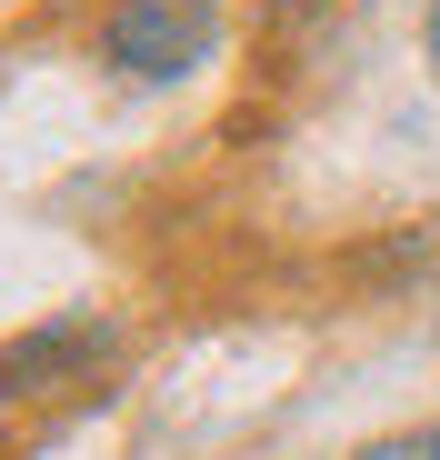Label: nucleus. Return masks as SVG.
Masks as SVG:
<instances>
[{
  "label": "nucleus",
  "mask_w": 440,
  "mask_h": 460,
  "mask_svg": "<svg viewBox=\"0 0 440 460\" xmlns=\"http://www.w3.org/2000/svg\"><path fill=\"white\" fill-rule=\"evenodd\" d=\"M220 40V0H120L101 50L130 70V81H180V70H200Z\"/></svg>",
  "instance_id": "obj_1"
},
{
  "label": "nucleus",
  "mask_w": 440,
  "mask_h": 460,
  "mask_svg": "<svg viewBox=\"0 0 440 460\" xmlns=\"http://www.w3.org/2000/svg\"><path fill=\"white\" fill-rule=\"evenodd\" d=\"M430 81H440V0H430Z\"/></svg>",
  "instance_id": "obj_4"
},
{
  "label": "nucleus",
  "mask_w": 440,
  "mask_h": 460,
  "mask_svg": "<svg viewBox=\"0 0 440 460\" xmlns=\"http://www.w3.org/2000/svg\"><path fill=\"white\" fill-rule=\"evenodd\" d=\"M350 460H440V420H420V430H391V440H360Z\"/></svg>",
  "instance_id": "obj_3"
},
{
  "label": "nucleus",
  "mask_w": 440,
  "mask_h": 460,
  "mask_svg": "<svg viewBox=\"0 0 440 460\" xmlns=\"http://www.w3.org/2000/svg\"><path fill=\"white\" fill-rule=\"evenodd\" d=\"M101 360H110V321H91V311L40 321L0 350V401H60L81 380H101Z\"/></svg>",
  "instance_id": "obj_2"
}]
</instances>
